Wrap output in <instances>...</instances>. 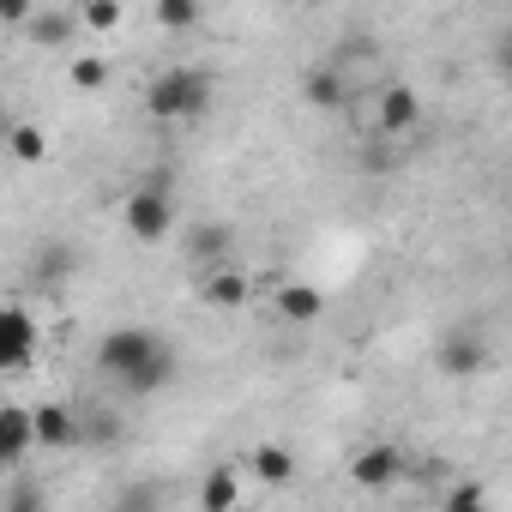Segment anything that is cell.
<instances>
[{
	"label": "cell",
	"instance_id": "1",
	"mask_svg": "<svg viewBox=\"0 0 512 512\" xmlns=\"http://www.w3.org/2000/svg\"><path fill=\"white\" fill-rule=\"evenodd\" d=\"M205 103H211V73H199V67H163L145 85L151 121H193V115H205Z\"/></svg>",
	"mask_w": 512,
	"mask_h": 512
},
{
	"label": "cell",
	"instance_id": "2",
	"mask_svg": "<svg viewBox=\"0 0 512 512\" xmlns=\"http://www.w3.org/2000/svg\"><path fill=\"white\" fill-rule=\"evenodd\" d=\"M157 350H163V338H157L151 326H115V332L97 344V368H103L115 386H127V380L157 356Z\"/></svg>",
	"mask_w": 512,
	"mask_h": 512
},
{
	"label": "cell",
	"instance_id": "3",
	"mask_svg": "<svg viewBox=\"0 0 512 512\" xmlns=\"http://www.w3.org/2000/svg\"><path fill=\"white\" fill-rule=\"evenodd\" d=\"M121 223H127V235L133 241H163L169 229H175V199L163 193V181H151V187H133L127 193V205H121Z\"/></svg>",
	"mask_w": 512,
	"mask_h": 512
},
{
	"label": "cell",
	"instance_id": "4",
	"mask_svg": "<svg viewBox=\"0 0 512 512\" xmlns=\"http://www.w3.org/2000/svg\"><path fill=\"white\" fill-rule=\"evenodd\" d=\"M37 356V320L19 302H0V374H19Z\"/></svg>",
	"mask_w": 512,
	"mask_h": 512
},
{
	"label": "cell",
	"instance_id": "5",
	"mask_svg": "<svg viewBox=\"0 0 512 512\" xmlns=\"http://www.w3.org/2000/svg\"><path fill=\"white\" fill-rule=\"evenodd\" d=\"M350 482L368 488V494L398 488V482H404V452H398V446H362V452L350 458Z\"/></svg>",
	"mask_w": 512,
	"mask_h": 512
},
{
	"label": "cell",
	"instance_id": "6",
	"mask_svg": "<svg viewBox=\"0 0 512 512\" xmlns=\"http://www.w3.org/2000/svg\"><path fill=\"white\" fill-rule=\"evenodd\" d=\"M79 272V247L73 241H37L31 247V284L37 290H61Z\"/></svg>",
	"mask_w": 512,
	"mask_h": 512
},
{
	"label": "cell",
	"instance_id": "7",
	"mask_svg": "<svg viewBox=\"0 0 512 512\" xmlns=\"http://www.w3.org/2000/svg\"><path fill=\"white\" fill-rule=\"evenodd\" d=\"M374 121H380V133H416L422 127V97L410 91V85H386L380 97H374Z\"/></svg>",
	"mask_w": 512,
	"mask_h": 512
},
{
	"label": "cell",
	"instance_id": "8",
	"mask_svg": "<svg viewBox=\"0 0 512 512\" xmlns=\"http://www.w3.org/2000/svg\"><path fill=\"white\" fill-rule=\"evenodd\" d=\"M434 362H440V374H452V380H470V374H482V362H488V344H482L476 332H452V338H440Z\"/></svg>",
	"mask_w": 512,
	"mask_h": 512
},
{
	"label": "cell",
	"instance_id": "9",
	"mask_svg": "<svg viewBox=\"0 0 512 512\" xmlns=\"http://www.w3.org/2000/svg\"><path fill=\"white\" fill-rule=\"evenodd\" d=\"M73 440H79V416H73L67 404H37V410H31V446L61 452V446H73Z\"/></svg>",
	"mask_w": 512,
	"mask_h": 512
},
{
	"label": "cell",
	"instance_id": "10",
	"mask_svg": "<svg viewBox=\"0 0 512 512\" xmlns=\"http://www.w3.org/2000/svg\"><path fill=\"white\" fill-rule=\"evenodd\" d=\"M25 37H31L37 49H67V43L79 37V19H73V13H61V7H31Z\"/></svg>",
	"mask_w": 512,
	"mask_h": 512
},
{
	"label": "cell",
	"instance_id": "11",
	"mask_svg": "<svg viewBox=\"0 0 512 512\" xmlns=\"http://www.w3.org/2000/svg\"><path fill=\"white\" fill-rule=\"evenodd\" d=\"M31 452V410L25 404H0V464H19Z\"/></svg>",
	"mask_w": 512,
	"mask_h": 512
},
{
	"label": "cell",
	"instance_id": "12",
	"mask_svg": "<svg viewBox=\"0 0 512 512\" xmlns=\"http://www.w3.org/2000/svg\"><path fill=\"white\" fill-rule=\"evenodd\" d=\"M278 314H284L290 326H314V320L326 314V290H314V284H284V290H278Z\"/></svg>",
	"mask_w": 512,
	"mask_h": 512
},
{
	"label": "cell",
	"instance_id": "13",
	"mask_svg": "<svg viewBox=\"0 0 512 512\" xmlns=\"http://www.w3.org/2000/svg\"><path fill=\"white\" fill-rule=\"evenodd\" d=\"M253 476H260L266 488H290L296 482V458H290V446H253Z\"/></svg>",
	"mask_w": 512,
	"mask_h": 512
},
{
	"label": "cell",
	"instance_id": "14",
	"mask_svg": "<svg viewBox=\"0 0 512 512\" xmlns=\"http://www.w3.org/2000/svg\"><path fill=\"white\" fill-rule=\"evenodd\" d=\"M199 296H205V308H247L253 302V284L241 272H211Z\"/></svg>",
	"mask_w": 512,
	"mask_h": 512
},
{
	"label": "cell",
	"instance_id": "15",
	"mask_svg": "<svg viewBox=\"0 0 512 512\" xmlns=\"http://www.w3.org/2000/svg\"><path fill=\"white\" fill-rule=\"evenodd\" d=\"M235 500H241V482H235V470H229V464L205 470V482H199V506H205V512H235Z\"/></svg>",
	"mask_w": 512,
	"mask_h": 512
},
{
	"label": "cell",
	"instance_id": "16",
	"mask_svg": "<svg viewBox=\"0 0 512 512\" xmlns=\"http://www.w3.org/2000/svg\"><path fill=\"white\" fill-rule=\"evenodd\" d=\"M169 380H175V356H169V344H163V350H157V356L127 380V398H151V392H163Z\"/></svg>",
	"mask_w": 512,
	"mask_h": 512
},
{
	"label": "cell",
	"instance_id": "17",
	"mask_svg": "<svg viewBox=\"0 0 512 512\" xmlns=\"http://www.w3.org/2000/svg\"><path fill=\"white\" fill-rule=\"evenodd\" d=\"M302 91H308L314 109H344V103H350V91H344V79H338L332 67H314V73L302 79Z\"/></svg>",
	"mask_w": 512,
	"mask_h": 512
},
{
	"label": "cell",
	"instance_id": "18",
	"mask_svg": "<svg viewBox=\"0 0 512 512\" xmlns=\"http://www.w3.org/2000/svg\"><path fill=\"white\" fill-rule=\"evenodd\" d=\"M7 157H13V163H43V157H49V133L31 127V121H25V127H7Z\"/></svg>",
	"mask_w": 512,
	"mask_h": 512
},
{
	"label": "cell",
	"instance_id": "19",
	"mask_svg": "<svg viewBox=\"0 0 512 512\" xmlns=\"http://www.w3.org/2000/svg\"><path fill=\"white\" fill-rule=\"evenodd\" d=\"M85 31H115L121 19H127V7H121V0H85V7L73 13Z\"/></svg>",
	"mask_w": 512,
	"mask_h": 512
},
{
	"label": "cell",
	"instance_id": "20",
	"mask_svg": "<svg viewBox=\"0 0 512 512\" xmlns=\"http://www.w3.org/2000/svg\"><path fill=\"white\" fill-rule=\"evenodd\" d=\"M151 13H157L163 31H193L199 25V0H157Z\"/></svg>",
	"mask_w": 512,
	"mask_h": 512
},
{
	"label": "cell",
	"instance_id": "21",
	"mask_svg": "<svg viewBox=\"0 0 512 512\" xmlns=\"http://www.w3.org/2000/svg\"><path fill=\"white\" fill-rule=\"evenodd\" d=\"M0 512H49L43 482H13V488H7V500H0Z\"/></svg>",
	"mask_w": 512,
	"mask_h": 512
},
{
	"label": "cell",
	"instance_id": "22",
	"mask_svg": "<svg viewBox=\"0 0 512 512\" xmlns=\"http://www.w3.org/2000/svg\"><path fill=\"white\" fill-rule=\"evenodd\" d=\"M67 79H73L79 91H103V85H109V61H103V55H79V61L67 67Z\"/></svg>",
	"mask_w": 512,
	"mask_h": 512
},
{
	"label": "cell",
	"instance_id": "23",
	"mask_svg": "<svg viewBox=\"0 0 512 512\" xmlns=\"http://www.w3.org/2000/svg\"><path fill=\"white\" fill-rule=\"evenodd\" d=\"M440 512H488V494H482V482H452Z\"/></svg>",
	"mask_w": 512,
	"mask_h": 512
},
{
	"label": "cell",
	"instance_id": "24",
	"mask_svg": "<svg viewBox=\"0 0 512 512\" xmlns=\"http://www.w3.org/2000/svg\"><path fill=\"white\" fill-rule=\"evenodd\" d=\"M115 434H121V422H115V416H91V422L79 416V440H91V446H109Z\"/></svg>",
	"mask_w": 512,
	"mask_h": 512
},
{
	"label": "cell",
	"instance_id": "25",
	"mask_svg": "<svg viewBox=\"0 0 512 512\" xmlns=\"http://www.w3.org/2000/svg\"><path fill=\"white\" fill-rule=\"evenodd\" d=\"M223 241H229V229H217V223H199L193 229V253H217Z\"/></svg>",
	"mask_w": 512,
	"mask_h": 512
},
{
	"label": "cell",
	"instance_id": "26",
	"mask_svg": "<svg viewBox=\"0 0 512 512\" xmlns=\"http://www.w3.org/2000/svg\"><path fill=\"white\" fill-rule=\"evenodd\" d=\"M31 19V0H0V25H25Z\"/></svg>",
	"mask_w": 512,
	"mask_h": 512
},
{
	"label": "cell",
	"instance_id": "27",
	"mask_svg": "<svg viewBox=\"0 0 512 512\" xmlns=\"http://www.w3.org/2000/svg\"><path fill=\"white\" fill-rule=\"evenodd\" d=\"M0 133H7V121H0Z\"/></svg>",
	"mask_w": 512,
	"mask_h": 512
},
{
	"label": "cell",
	"instance_id": "28",
	"mask_svg": "<svg viewBox=\"0 0 512 512\" xmlns=\"http://www.w3.org/2000/svg\"><path fill=\"white\" fill-rule=\"evenodd\" d=\"M235 512H241V506H235Z\"/></svg>",
	"mask_w": 512,
	"mask_h": 512
}]
</instances>
